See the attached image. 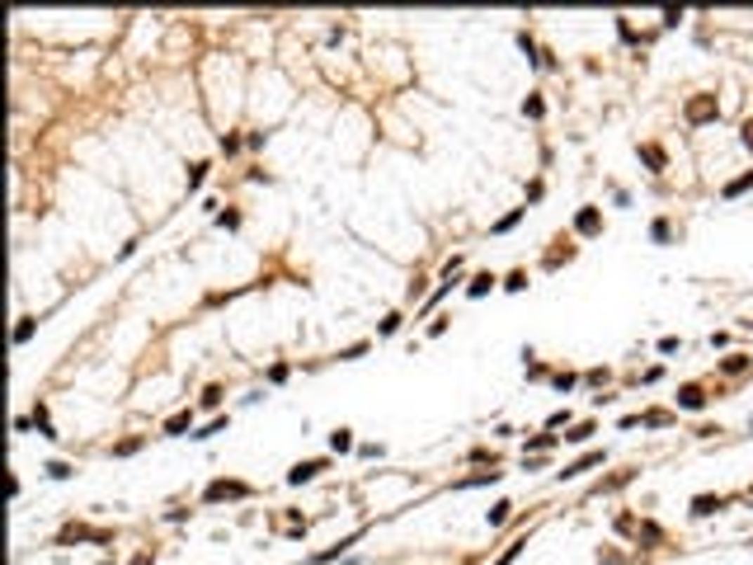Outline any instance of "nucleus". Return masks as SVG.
Wrapping results in <instances>:
<instances>
[{"instance_id":"obj_1","label":"nucleus","mask_w":753,"mask_h":565,"mask_svg":"<svg viewBox=\"0 0 753 565\" xmlns=\"http://www.w3.org/2000/svg\"><path fill=\"white\" fill-rule=\"evenodd\" d=\"M240 495H250V486H240V481H212L207 486V500H240Z\"/></svg>"},{"instance_id":"obj_2","label":"nucleus","mask_w":753,"mask_h":565,"mask_svg":"<svg viewBox=\"0 0 753 565\" xmlns=\"http://www.w3.org/2000/svg\"><path fill=\"white\" fill-rule=\"evenodd\" d=\"M315 471H320V462H297V467L287 471V481H292V486H301V481H311Z\"/></svg>"},{"instance_id":"obj_3","label":"nucleus","mask_w":753,"mask_h":565,"mask_svg":"<svg viewBox=\"0 0 753 565\" xmlns=\"http://www.w3.org/2000/svg\"><path fill=\"white\" fill-rule=\"evenodd\" d=\"M594 462H603V453H589V457H584V462H575V467H565L561 476H565V481H570V476H584V471L594 467Z\"/></svg>"},{"instance_id":"obj_4","label":"nucleus","mask_w":753,"mask_h":565,"mask_svg":"<svg viewBox=\"0 0 753 565\" xmlns=\"http://www.w3.org/2000/svg\"><path fill=\"white\" fill-rule=\"evenodd\" d=\"M188 424H193V415H188V410H184V415H174V420L165 424V434H184Z\"/></svg>"},{"instance_id":"obj_5","label":"nucleus","mask_w":753,"mask_h":565,"mask_svg":"<svg viewBox=\"0 0 753 565\" xmlns=\"http://www.w3.org/2000/svg\"><path fill=\"white\" fill-rule=\"evenodd\" d=\"M329 448H334V453H348V448H353V439H348V429H339V434L329 439Z\"/></svg>"},{"instance_id":"obj_6","label":"nucleus","mask_w":753,"mask_h":565,"mask_svg":"<svg viewBox=\"0 0 753 565\" xmlns=\"http://www.w3.org/2000/svg\"><path fill=\"white\" fill-rule=\"evenodd\" d=\"M702 401H706V396L697 391V387H688V391H683V405H688V410H702Z\"/></svg>"},{"instance_id":"obj_7","label":"nucleus","mask_w":753,"mask_h":565,"mask_svg":"<svg viewBox=\"0 0 753 565\" xmlns=\"http://www.w3.org/2000/svg\"><path fill=\"white\" fill-rule=\"evenodd\" d=\"M580 231H598V212H594V207L580 212Z\"/></svg>"},{"instance_id":"obj_8","label":"nucleus","mask_w":753,"mask_h":565,"mask_svg":"<svg viewBox=\"0 0 753 565\" xmlns=\"http://www.w3.org/2000/svg\"><path fill=\"white\" fill-rule=\"evenodd\" d=\"M490 282H495V278H490V273H480V278H471V297H480V292H485Z\"/></svg>"},{"instance_id":"obj_9","label":"nucleus","mask_w":753,"mask_h":565,"mask_svg":"<svg viewBox=\"0 0 753 565\" xmlns=\"http://www.w3.org/2000/svg\"><path fill=\"white\" fill-rule=\"evenodd\" d=\"M509 509H513V504H495V509H490V523H495V528H499L504 518H509Z\"/></svg>"},{"instance_id":"obj_10","label":"nucleus","mask_w":753,"mask_h":565,"mask_svg":"<svg viewBox=\"0 0 753 565\" xmlns=\"http://www.w3.org/2000/svg\"><path fill=\"white\" fill-rule=\"evenodd\" d=\"M744 141H749V146H753V123H744Z\"/></svg>"}]
</instances>
